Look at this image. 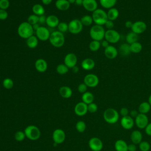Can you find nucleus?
<instances>
[{
    "mask_svg": "<svg viewBox=\"0 0 151 151\" xmlns=\"http://www.w3.org/2000/svg\"><path fill=\"white\" fill-rule=\"evenodd\" d=\"M17 32L20 37L27 39L29 37L33 35L34 29L32 25L29 23L28 22H23L19 25Z\"/></svg>",
    "mask_w": 151,
    "mask_h": 151,
    "instance_id": "1",
    "label": "nucleus"
},
{
    "mask_svg": "<svg viewBox=\"0 0 151 151\" xmlns=\"http://www.w3.org/2000/svg\"><path fill=\"white\" fill-rule=\"evenodd\" d=\"M51 44L57 48L61 47L65 42V38L63 33L59 31H53L49 38Z\"/></svg>",
    "mask_w": 151,
    "mask_h": 151,
    "instance_id": "2",
    "label": "nucleus"
},
{
    "mask_svg": "<svg viewBox=\"0 0 151 151\" xmlns=\"http://www.w3.org/2000/svg\"><path fill=\"white\" fill-rule=\"evenodd\" d=\"M91 17L93 22L96 25H99L101 26L104 25L108 20L107 12L102 9L97 8L96 10L93 11Z\"/></svg>",
    "mask_w": 151,
    "mask_h": 151,
    "instance_id": "3",
    "label": "nucleus"
},
{
    "mask_svg": "<svg viewBox=\"0 0 151 151\" xmlns=\"http://www.w3.org/2000/svg\"><path fill=\"white\" fill-rule=\"evenodd\" d=\"M106 31L103 26L94 25L91 27L90 30V36L93 40L100 41L104 38Z\"/></svg>",
    "mask_w": 151,
    "mask_h": 151,
    "instance_id": "4",
    "label": "nucleus"
},
{
    "mask_svg": "<svg viewBox=\"0 0 151 151\" xmlns=\"http://www.w3.org/2000/svg\"><path fill=\"white\" fill-rule=\"evenodd\" d=\"M103 118L107 123L114 124L119 120V113L115 109L108 108L103 113Z\"/></svg>",
    "mask_w": 151,
    "mask_h": 151,
    "instance_id": "5",
    "label": "nucleus"
},
{
    "mask_svg": "<svg viewBox=\"0 0 151 151\" xmlns=\"http://www.w3.org/2000/svg\"><path fill=\"white\" fill-rule=\"evenodd\" d=\"M24 133L26 137L31 140H36L38 139L41 135L40 129L34 125H29L27 126L25 129Z\"/></svg>",
    "mask_w": 151,
    "mask_h": 151,
    "instance_id": "6",
    "label": "nucleus"
},
{
    "mask_svg": "<svg viewBox=\"0 0 151 151\" xmlns=\"http://www.w3.org/2000/svg\"><path fill=\"white\" fill-rule=\"evenodd\" d=\"M68 30L70 32L73 34H77L80 33L82 31L83 25L81 22L80 20L78 19H74L71 20L69 22V24H68Z\"/></svg>",
    "mask_w": 151,
    "mask_h": 151,
    "instance_id": "7",
    "label": "nucleus"
},
{
    "mask_svg": "<svg viewBox=\"0 0 151 151\" xmlns=\"http://www.w3.org/2000/svg\"><path fill=\"white\" fill-rule=\"evenodd\" d=\"M104 38L109 43L114 44L120 40V35L117 31L113 29H107L105 32Z\"/></svg>",
    "mask_w": 151,
    "mask_h": 151,
    "instance_id": "8",
    "label": "nucleus"
},
{
    "mask_svg": "<svg viewBox=\"0 0 151 151\" xmlns=\"http://www.w3.org/2000/svg\"><path fill=\"white\" fill-rule=\"evenodd\" d=\"M149 123L148 117L145 114L139 113L134 118V123L139 129H145Z\"/></svg>",
    "mask_w": 151,
    "mask_h": 151,
    "instance_id": "9",
    "label": "nucleus"
},
{
    "mask_svg": "<svg viewBox=\"0 0 151 151\" xmlns=\"http://www.w3.org/2000/svg\"><path fill=\"white\" fill-rule=\"evenodd\" d=\"M84 83L89 87H95L99 83L98 77L94 74H88L84 78Z\"/></svg>",
    "mask_w": 151,
    "mask_h": 151,
    "instance_id": "10",
    "label": "nucleus"
},
{
    "mask_svg": "<svg viewBox=\"0 0 151 151\" xmlns=\"http://www.w3.org/2000/svg\"><path fill=\"white\" fill-rule=\"evenodd\" d=\"M88 146L93 151H100L103 147V143L99 138L93 137L89 140Z\"/></svg>",
    "mask_w": 151,
    "mask_h": 151,
    "instance_id": "11",
    "label": "nucleus"
},
{
    "mask_svg": "<svg viewBox=\"0 0 151 151\" xmlns=\"http://www.w3.org/2000/svg\"><path fill=\"white\" fill-rule=\"evenodd\" d=\"M35 34L38 39L44 41H47L49 40L51 34L50 33L49 30L46 27L40 26L35 31Z\"/></svg>",
    "mask_w": 151,
    "mask_h": 151,
    "instance_id": "12",
    "label": "nucleus"
},
{
    "mask_svg": "<svg viewBox=\"0 0 151 151\" xmlns=\"http://www.w3.org/2000/svg\"><path fill=\"white\" fill-rule=\"evenodd\" d=\"M146 28L147 25L144 21H137L133 23L131 29L132 32L137 34H140L144 32L146 30Z\"/></svg>",
    "mask_w": 151,
    "mask_h": 151,
    "instance_id": "13",
    "label": "nucleus"
},
{
    "mask_svg": "<svg viewBox=\"0 0 151 151\" xmlns=\"http://www.w3.org/2000/svg\"><path fill=\"white\" fill-rule=\"evenodd\" d=\"M120 124L124 129L130 130L134 124V120L129 115L122 117L120 120Z\"/></svg>",
    "mask_w": 151,
    "mask_h": 151,
    "instance_id": "14",
    "label": "nucleus"
},
{
    "mask_svg": "<svg viewBox=\"0 0 151 151\" xmlns=\"http://www.w3.org/2000/svg\"><path fill=\"white\" fill-rule=\"evenodd\" d=\"M65 139V134L63 130L57 129L53 132L52 139L54 143H56L57 144H61L64 142Z\"/></svg>",
    "mask_w": 151,
    "mask_h": 151,
    "instance_id": "15",
    "label": "nucleus"
},
{
    "mask_svg": "<svg viewBox=\"0 0 151 151\" xmlns=\"http://www.w3.org/2000/svg\"><path fill=\"white\" fill-rule=\"evenodd\" d=\"M77 63V57L74 53L67 54L64 58V64L68 68H73L76 66Z\"/></svg>",
    "mask_w": 151,
    "mask_h": 151,
    "instance_id": "16",
    "label": "nucleus"
},
{
    "mask_svg": "<svg viewBox=\"0 0 151 151\" xmlns=\"http://www.w3.org/2000/svg\"><path fill=\"white\" fill-rule=\"evenodd\" d=\"M88 111L87 104L84 102L78 103L74 107V112L78 116H83L85 115Z\"/></svg>",
    "mask_w": 151,
    "mask_h": 151,
    "instance_id": "17",
    "label": "nucleus"
},
{
    "mask_svg": "<svg viewBox=\"0 0 151 151\" xmlns=\"http://www.w3.org/2000/svg\"><path fill=\"white\" fill-rule=\"evenodd\" d=\"M104 55L105 56L110 60H113L114 59L118 54V51L117 50V48L113 46V45H109L107 47H106L104 49Z\"/></svg>",
    "mask_w": 151,
    "mask_h": 151,
    "instance_id": "18",
    "label": "nucleus"
},
{
    "mask_svg": "<svg viewBox=\"0 0 151 151\" xmlns=\"http://www.w3.org/2000/svg\"><path fill=\"white\" fill-rule=\"evenodd\" d=\"M83 6L85 9L90 12H93L97 9V2L96 0H83Z\"/></svg>",
    "mask_w": 151,
    "mask_h": 151,
    "instance_id": "19",
    "label": "nucleus"
},
{
    "mask_svg": "<svg viewBox=\"0 0 151 151\" xmlns=\"http://www.w3.org/2000/svg\"><path fill=\"white\" fill-rule=\"evenodd\" d=\"M35 67L38 72L44 73L47 69V63L42 58H38L35 62Z\"/></svg>",
    "mask_w": 151,
    "mask_h": 151,
    "instance_id": "20",
    "label": "nucleus"
},
{
    "mask_svg": "<svg viewBox=\"0 0 151 151\" xmlns=\"http://www.w3.org/2000/svg\"><path fill=\"white\" fill-rule=\"evenodd\" d=\"M142 134L138 130H133L130 134V140L135 145H139L142 141Z\"/></svg>",
    "mask_w": 151,
    "mask_h": 151,
    "instance_id": "21",
    "label": "nucleus"
},
{
    "mask_svg": "<svg viewBox=\"0 0 151 151\" xmlns=\"http://www.w3.org/2000/svg\"><path fill=\"white\" fill-rule=\"evenodd\" d=\"M81 66L85 70H91L95 67V62L93 59L87 58L82 61Z\"/></svg>",
    "mask_w": 151,
    "mask_h": 151,
    "instance_id": "22",
    "label": "nucleus"
},
{
    "mask_svg": "<svg viewBox=\"0 0 151 151\" xmlns=\"http://www.w3.org/2000/svg\"><path fill=\"white\" fill-rule=\"evenodd\" d=\"M59 23V19L54 15H50L47 17L46 24L51 28H55L57 27Z\"/></svg>",
    "mask_w": 151,
    "mask_h": 151,
    "instance_id": "23",
    "label": "nucleus"
},
{
    "mask_svg": "<svg viewBox=\"0 0 151 151\" xmlns=\"http://www.w3.org/2000/svg\"><path fill=\"white\" fill-rule=\"evenodd\" d=\"M128 145L122 139L117 140L114 143V148L116 151H128Z\"/></svg>",
    "mask_w": 151,
    "mask_h": 151,
    "instance_id": "24",
    "label": "nucleus"
},
{
    "mask_svg": "<svg viewBox=\"0 0 151 151\" xmlns=\"http://www.w3.org/2000/svg\"><path fill=\"white\" fill-rule=\"evenodd\" d=\"M55 5L56 8L60 11H66L69 9L70 6L68 0H57Z\"/></svg>",
    "mask_w": 151,
    "mask_h": 151,
    "instance_id": "25",
    "label": "nucleus"
},
{
    "mask_svg": "<svg viewBox=\"0 0 151 151\" xmlns=\"http://www.w3.org/2000/svg\"><path fill=\"white\" fill-rule=\"evenodd\" d=\"M60 96L65 99L70 98L72 96V90L68 86H62L59 89Z\"/></svg>",
    "mask_w": 151,
    "mask_h": 151,
    "instance_id": "26",
    "label": "nucleus"
},
{
    "mask_svg": "<svg viewBox=\"0 0 151 151\" xmlns=\"http://www.w3.org/2000/svg\"><path fill=\"white\" fill-rule=\"evenodd\" d=\"M107 15L108 19L113 21L118 18L119 15V12L117 9L113 7L109 9V11L107 12Z\"/></svg>",
    "mask_w": 151,
    "mask_h": 151,
    "instance_id": "27",
    "label": "nucleus"
},
{
    "mask_svg": "<svg viewBox=\"0 0 151 151\" xmlns=\"http://www.w3.org/2000/svg\"><path fill=\"white\" fill-rule=\"evenodd\" d=\"M151 106L148 103V101H143L141 103L138 107L139 112V113H142V114H146L147 113L149 112L150 110Z\"/></svg>",
    "mask_w": 151,
    "mask_h": 151,
    "instance_id": "28",
    "label": "nucleus"
},
{
    "mask_svg": "<svg viewBox=\"0 0 151 151\" xmlns=\"http://www.w3.org/2000/svg\"><path fill=\"white\" fill-rule=\"evenodd\" d=\"M26 44L29 48H34L38 45V38L35 35H32L27 39Z\"/></svg>",
    "mask_w": 151,
    "mask_h": 151,
    "instance_id": "29",
    "label": "nucleus"
},
{
    "mask_svg": "<svg viewBox=\"0 0 151 151\" xmlns=\"http://www.w3.org/2000/svg\"><path fill=\"white\" fill-rule=\"evenodd\" d=\"M119 53L123 56L129 55L131 53L130 45L127 43H124L121 44L119 49Z\"/></svg>",
    "mask_w": 151,
    "mask_h": 151,
    "instance_id": "30",
    "label": "nucleus"
},
{
    "mask_svg": "<svg viewBox=\"0 0 151 151\" xmlns=\"http://www.w3.org/2000/svg\"><path fill=\"white\" fill-rule=\"evenodd\" d=\"M81 99H82L83 102H84L87 104H89L93 102L94 97L93 94L91 92L86 91L83 94Z\"/></svg>",
    "mask_w": 151,
    "mask_h": 151,
    "instance_id": "31",
    "label": "nucleus"
},
{
    "mask_svg": "<svg viewBox=\"0 0 151 151\" xmlns=\"http://www.w3.org/2000/svg\"><path fill=\"white\" fill-rule=\"evenodd\" d=\"M32 11L34 14L37 16H41L44 14L45 9L44 8L39 4H36L33 5L32 8Z\"/></svg>",
    "mask_w": 151,
    "mask_h": 151,
    "instance_id": "32",
    "label": "nucleus"
},
{
    "mask_svg": "<svg viewBox=\"0 0 151 151\" xmlns=\"http://www.w3.org/2000/svg\"><path fill=\"white\" fill-rule=\"evenodd\" d=\"M138 39H139L138 34H137L132 31L129 32L126 35V40L127 44H129V45L132 43H134L135 42H137Z\"/></svg>",
    "mask_w": 151,
    "mask_h": 151,
    "instance_id": "33",
    "label": "nucleus"
},
{
    "mask_svg": "<svg viewBox=\"0 0 151 151\" xmlns=\"http://www.w3.org/2000/svg\"><path fill=\"white\" fill-rule=\"evenodd\" d=\"M100 4L104 8L110 9L116 5L117 0H99Z\"/></svg>",
    "mask_w": 151,
    "mask_h": 151,
    "instance_id": "34",
    "label": "nucleus"
},
{
    "mask_svg": "<svg viewBox=\"0 0 151 151\" xmlns=\"http://www.w3.org/2000/svg\"><path fill=\"white\" fill-rule=\"evenodd\" d=\"M130 48L131 52L139 53L142 50V45L140 42L137 41L130 44Z\"/></svg>",
    "mask_w": 151,
    "mask_h": 151,
    "instance_id": "35",
    "label": "nucleus"
},
{
    "mask_svg": "<svg viewBox=\"0 0 151 151\" xmlns=\"http://www.w3.org/2000/svg\"><path fill=\"white\" fill-rule=\"evenodd\" d=\"M81 22L82 23L83 25L84 26H90L92 24L93 20L92 18V17L88 15H86L83 16L81 19H80Z\"/></svg>",
    "mask_w": 151,
    "mask_h": 151,
    "instance_id": "36",
    "label": "nucleus"
},
{
    "mask_svg": "<svg viewBox=\"0 0 151 151\" xmlns=\"http://www.w3.org/2000/svg\"><path fill=\"white\" fill-rule=\"evenodd\" d=\"M56 71L59 74H65L68 71V67L64 64H60L57 66Z\"/></svg>",
    "mask_w": 151,
    "mask_h": 151,
    "instance_id": "37",
    "label": "nucleus"
},
{
    "mask_svg": "<svg viewBox=\"0 0 151 151\" xmlns=\"http://www.w3.org/2000/svg\"><path fill=\"white\" fill-rule=\"evenodd\" d=\"M101 46V43L99 41L93 40L89 44V48L91 51H97L99 50Z\"/></svg>",
    "mask_w": 151,
    "mask_h": 151,
    "instance_id": "38",
    "label": "nucleus"
},
{
    "mask_svg": "<svg viewBox=\"0 0 151 151\" xmlns=\"http://www.w3.org/2000/svg\"><path fill=\"white\" fill-rule=\"evenodd\" d=\"M150 144L147 141H142L139 144V148L140 151H149L150 149Z\"/></svg>",
    "mask_w": 151,
    "mask_h": 151,
    "instance_id": "39",
    "label": "nucleus"
},
{
    "mask_svg": "<svg viewBox=\"0 0 151 151\" xmlns=\"http://www.w3.org/2000/svg\"><path fill=\"white\" fill-rule=\"evenodd\" d=\"M2 85L6 89H11L14 86V82L10 78H6L2 81Z\"/></svg>",
    "mask_w": 151,
    "mask_h": 151,
    "instance_id": "40",
    "label": "nucleus"
},
{
    "mask_svg": "<svg viewBox=\"0 0 151 151\" xmlns=\"http://www.w3.org/2000/svg\"><path fill=\"white\" fill-rule=\"evenodd\" d=\"M76 128L78 132L83 133L85 131L86 129V124L82 120H80L77 122L76 124Z\"/></svg>",
    "mask_w": 151,
    "mask_h": 151,
    "instance_id": "41",
    "label": "nucleus"
},
{
    "mask_svg": "<svg viewBox=\"0 0 151 151\" xmlns=\"http://www.w3.org/2000/svg\"><path fill=\"white\" fill-rule=\"evenodd\" d=\"M38 20H39V17L35 14H32L28 17L27 19V22L32 25L34 24L38 23Z\"/></svg>",
    "mask_w": 151,
    "mask_h": 151,
    "instance_id": "42",
    "label": "nucleus"
},
{
    "mask_svg": "<svg viewBox=\"0 0 151 151\" xmlns=\"http://www.w3.org/2000/svg\"><path fill=\"white\" fill-rule=\"evenodd\" d=\"M14 137H15V139L16 140H17L18 142H21V141L24 140V139H25L26 136H25L24 132L18 131L15 133Z\"/></svg>",
    "mask_w": 151,
    "mask_h": 151,
    "instance_id": "43",
    "label": "nucleus"
},
{
    "mask_svg": "<svg viewBox=\"0 0 151 151\" xmlns=\"http://www.w3.org/2000/svg\"><path fill=\"white\" fill-rule=\"evenodd\" d=\"M58 29L59 31H60L61 32L63 33V32H65L68 29V24L65 22H60L57 26Z\"/></svg>",
    "mask_w": 151,
    "mask_h": 151,
    "instance_id": "44",
    "label": "nucleus"
},
{
    "mask_svg": "<svg viewBox=\"0 0 151 151\" xmlns=\"http://www.w3.org/2000/svg\"><path fill=\"white\" fill-rule=\"evenodd\" d=\"M87 109H88V111H89L90 113H93L97 111L98 107L96 103L93 102L89 104H87Z\"/></svg>",
    "mask_w": 151,
    "mask_h": 151,
    "instance_id": "45",
    "label": "nucleus"
},
{
    "mask_svg": "<svg viewBox=\"0 0 151 151\" xmlns=\"http://www.w3.org/2000/svg\"><path fill=\"white\" fill-rule=\"evenodd\" d=\"M9 6V0H0V9L6 10Z\"/></svg>",
    "mask_w": 151,
    "mask_h": 151,
    "instance_id": "46",
    "label": "nucleus"
},
{
    "mask_svg": "<svg viewBox=\"0 0 151 151\" xmlns=\"http://www.w3.org/2000/svg\"><path fill=\"white\" fill-rule=\"evenodd\" d=\"M78 91L80 93H84L85 92L87 91V86H86V84L85 83H81L78 85Z\"/></svg>",
    "mask_w": 151,
    "mask_h": 151,
    "instance_id": "47",
    "label": "nucleus"
},
{
    "mask_svg": "<svg viewBox=\"0 0 151 151\" xmlns=\"http://www.w3.org/2000/svg\"><path fill=\"white\" fill-rule=\"evenodd\" d=\"M8 14L6 10L0 9V19L1 20H5L8 18Z\"/></svg>",
    "mask_w": 151,
    "mask_h": 151,
    "instance_id": "48",
    "label": "nucleus"
},
{
    "mask_svg": "<svg viewBox=\"0 0 151 151\" xmlns=\"http://www.w3.org/2000/svg\"><path fill=\"white\" fill-rule=\"evenodd\" d=\"M129 114V110L126 107H122L120 109L119 111V114H120L122 117H124L128 116Z\"/></svg>",
    "mask_w": 151,
    "mask_h": 151,
    "instance_id": "49",
    "label": "nucleus"
},
{
    "mask_svg": "<svg viewBox=\"0 0 151 151\" xmlns=\"http://www.w3.org/2000/svg\"><path fill=\"white\" fill-rule=\"evenodd\" d=\"M104 25L106 26V27L108 29H112L114 27V24L113 22V21H111V20H107V22L105 23Z\"/></svg>",
    "mask_w": 151,
    "mask_h": 151,
    "instance_id": "50",
    "label": "nucleus"
},
{
    "mask_svg": "<svg viewBox=\"0 0 151 151\" xmlns=\"http://www.w3.org/2000/svg\"><path fill=\"white\" fill-rule=\"evenodd\" d=\"M145 131L147 135L151 136V123H148V124L145 128Z\"/></svg>",
    "mask_w": 151,
    "mask_h": 151,
    "instance_id": "51",
    "label": "nucleus"
},
{
    "mask_svg": "<svg viewBox=\"0 0 151 151\" xmlns=\"http://www.w3.org/2000/svg\"><path fill=\"white\" fill-rule=\"evenodd\" d=\"M127 149H128V151H136V150H137L136 145H135L133 143L128 145Z\"/></svg>",
    "mask_w": 151,
    "mask_h": 151,
    "instance_id": "52",
    "label": "nucleus"
},
{
    "mask_svg": "<svg viewBox=\"0 0 151 151\" xmlns=\"http://www.w3.org/2000/svg\"><path fill=\"white\" fill-rule=\"evenodd\" d=\"M38 17H39L38 23H40L41 24H43L46 23L47 17L44 15H41V16H38Z\"/></svg>",
    "mask_w": 151,
    "mask_h": 151,
    "instance_id": "53",
    "label": "nucleus"
},
{
    "mask_svg": "<svg viewBox=\"0 0 151 151\" xmlns=\"http://www.w3.org/2000/svg\"><path fill=\"white\" fill-rule=\"evenodd\" d=\"M138 114H139V113L137 112V110H133L130 111V112L129 113V116H131L132 118H135L138 115Z\"/></svg>",
    "mask_w": 151,
    "mask_h": 151,
    "instance_id": "54",
    "label": "nucleus"
},
{
    "mask_svg": "<svg viewBox=\"0 0 151 151\" xmlns=\"http://www.w3.org/2000/svg\"><path fill=\"white\" fill-rule=\"evenodd\" d=\"M101 45L103 47H104V48H106V47H107L109 45V42L107 41H106V40H103V41H101Z\"/></svg>",
    "mask_w": 151,
    "mask_h": 151,
    "instance_id": "55",
    "label": "nucleus"
},
{
    "mask_svg": "<svg viewBox=\"0 0 151 151\" xmlns=\"http://www.w3.org/2000/svg\"><path fill=\"white\" fill-rule=\"evenodd\" d=\"M132 25H133V22L130 21H127L125 22V27L127 28H130L131 29V28L132 27Z\"/></svg>",
    "mask_w": 151,
    "mask_h": 151,
    "instance_id": "56",
    "label": "nucleus"
},
{
    "mask_svg": "<svg viewBox=\"0 0 151 151\" xmlns=\"http://www.w3.org/2000/svg\"><path fill=\"white\" fill-rule=\"evenodd\" d=\"M41 1H42L43 4L48 5L50 4L52 2V0H41Z\"/></svg>",
    "mask_w": 151,
    "mask_h": 151,
    "instance_id": "57",
    "label": "nucleus"
},
{
    "mask_svg": "<svg viewBox=\"0 0 151 151\" xmlns=\"http://www.w3.org/2000/svg\"><path fill=\"white\" fill-rule=\"evenodd\" d=\"M78 67H77L76 65V66H74V67H73V68H72V71H73V73H77L78 71Z\"/></svg>",
    "mask_w": 151,
    "mask_h": 151,
    "instance_id": "58",
    "label": "nucleus"
},
{
    "mask_svg": "<svg viewBox=\"0 0 151 151\" xmlns=\"http://www.w3.org/2000/svg\"><path fill=\"white\" fill-rule=\"evenodd\" d=\"M40 27V26H39V24H38V23L32 25V28H33L34 31H36Z\"/></svg>",
    "mask_w": 151,
    "mask_h": 151,
    "instance_id": "59",
    "label": "nucleus"
},
{
    "mask_svg": "<svg viewBox=\"0 0 151 151\" xmlns=\"http://www.w3.org/2000/svg\"><path fill=\"white\" fill-rule=\"evenodd\" d=\"M83 0H76L75 4L77 5H81L83 4Z\"/></svg>",
    "mask_w": 151,
    "mask_h": 151,
    "instance_id": "60",
    "label": "nucleus"
},
{
    "mask_svg": "<svg viewBox=\"0 0 151 151\" xmlns=\"http://www.w3.org/2000/svg\"><path fill=\"white\" fill-rule=\"evenodd\" d=\"M68 1L70 4H75L76 0H68Z\"/></svg>",
    "mask_w": 151,
    "mask_h": 151,
    "instance_id": "61",
    "label": "nucleus"
},
{
    "mask_svg": "<svg viewBox=\"0 0 151 151\" xmlns=\"http://www.w3.org/2000/svg\"><path fill=\"white\" fill-rule=\"evenodd\" d=\"M148 103H149V104L151 106V94L149 96V99H148Z\"/></svg>",
    "mask_w": 151,
    "mask_h": 151,
    "instance_id": "62",
    "label": "nucleus"
},
{
    "mask_svg": "<svg viewBox=\"0 0 151 151\" xmlns=\"http://www.w3.org/2000/svg\"><path fill=\"white\" fill-rule=\"evenodd\" d=\"M150 145H151V140H150Z\"/></svg>",
    "mask_w": 151,
    "mask_h": 151,
    "instance_id": "63",
    "label": "nucleus"
}]
</instances>
